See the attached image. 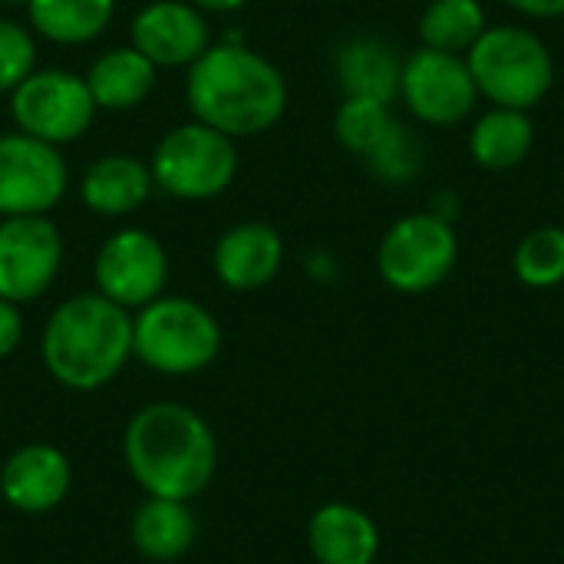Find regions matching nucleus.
Wrapping results in <instances>:
<instances>
[{"instance_id": "obj_1", "label": "nucleus", "mask_w": 564, "mask_h": 564, "mask_svg": "<svg viewBox=\"0 0 564 564\" xmlns=\"http://www.w3.org/2000/svg\"><path fill=\"white\" fill-rule=\"evenodd\" d=\"M192 119L238 139H251L281 122L288 109V83L281 69L238 36L212 43L185 79Z\"/></svg>"}, {"instance_id": "obj_2", "label": "nucleus", "mask_w": 564, "mask_h": 564, "mask_svg": "<svg viewBox=\"0 0 564 564\" xmlns=\"http://www.w3.org/2000/svg\"><path fill=\"white\" fill-rule=\"evenodd\" d=\"M122 459L145 496L192 502L215 479L218 443L192 406L159 400L126 423Z\"/></svg>"}, {"instance_id": "obj_3", "label": "nucleus", "mask_w": 564, "mask_h": 564, "mask_svg": "<svg viewBox=\"0 0 564 564\" xmlns=\"http://www.w3.org/2000/svg\"><path fill=\"white\" fill-rule=\"evenodd\" d=\"M132 357V314L99 291L63 301L43 324L40 360L46 373L76 393L112 383Z\"/></svg>"}, {"instance_id": "obj_4", "label": "nucleus", "mask_w": 564, "mask_h": 564, "mask_svg": "<svg viewBox=\"0 0 564 564\" xmlns=\"http://www.w3.org/2000/svg\"><path fill=\"white\" fill-rule=\"evenodd\" d=\"M221 327L192 297H155L132 317V357L162 377H192L215 364Z\"/></svg>"}, {"instance_id": "obj_5", "label": "nucleus", "mask_w": 564, "mask_h": 564, "mask_svg": "<svg viewBox=\"0 0 564 564\" xmlns=\"http://www.w3.org/2000/svg\"><path fill=\"white\" fill-rule=\"evenodd\" d=\"M479 96L502 109L529 112L555 83V59L542 36L525 26H486V33L466 53Z\"/></svg>"}, {"instance_id": "obj_6", "label": "nucleus", "mask_w": 564, "mask_h": 564, "mask_svg": "<svg viewBox=\"0 0 564 564\" xmlns=\"http://www.w3.org/2000/svg\"><path fill=\"white\" fill-rule=\"evenodd\" d=\"M149 169L155 188L165 195L182 202H208L235 182L238 145L231 135L192 119L159 139Z\"/></svg>"}, {"instance_id": "obj_7", "label": "nucleus", "mask_w": 564, "mask_h": 564, "mask_svg": "<svg viewBox=\"0 0 564 564\" xmlns=\"http://www.w3.org/2000/svg\"><path fill=\"white\" fill-rule=\"evenodd\" d=\"M456 258V228L433 212H416L387 228L377 248V271L400 294H426L453 274Z\"/></svg>"}, {"instance_id": "obj_8", "label": "nucleus", "mask_w": 564, "mask_h": 564, "mask_svg": "<svg viewBox=\"0 0 564 564\" xmlns=\"http://www.w3.org/2000/svg\"><path fill=\"white\" fill-rule=\"evenodd\" d=\"M96 102L79 73L33 69L10 93V116L20 132L50 145H66L86 135L96 119Z\"/></svg>"}, {"instance_id": "obj_9", "label": "nucleus", "mask_w": 564, "mask_h": 564, "mask_svg": "<svg viewBox=\"0 0 564 564\" xmlns=\"http://www.w3.org/2000/svg\"><path fill=\"white\" fill-rule=\"evenodd\" d=\"M69 185V169L59 145L26 132L0 135V218L46 215L59 205Z\"/></svg>"}, {"instance_id": "obj_10", "label": "nucleus", "mask_w": 564, "mask_h": 564, "mask_svg": "<svg viewBox=\"0 0 564 564\" xmlns=\"http://www.w3.org/2000/svg\"><path fill=\"white\" fill-rule=\"evenodd\" d=\"M93 281L102 297L132 314L162 297L169 284L165 245L145 228H119L99 245L93 261Z\"/></svg>"}, {"instance_id": "obj_11", "label": "nucleus", "mask_w": 564, "mask_h": 564, "mask_svg": "<svg viewBox=\"0 0 564 564\" xmlns=\"http://www.w3.org/2000/svg\"><path fill=\"white\" fill-rule=\"evenodd\" d=\"M400 96L420 122L456 126L476 109L479 89L466 56L420 46L403 59Z\"/></svg>"}, {"instance_id": "obj_12", "label": "nucleus", "mask_w": 564, "mask_h": 564, "mask_svg": "<svg viewBox=\"0 0 564 564\" xmlns=\"http://www.w3.org/2000/svg\"><path fill=\"white\" fill-rule=\"evenodd\" d=\"M63 264L59 228L46 215L0 218V297L30 304L43 297Z\"/></svg>"}, {"instance_id": "obj_13", "label": "nucleus", "mask_w": 564, "mask_h": 564, "mask_svg": "<svg viewBox=\"0 0 564 564\" xmlns=\"http://www.w3.org/2000/svg\"><path fill=\"white\" fill-rule=\"evenodd\" d=\"M129 36H132V46L145 59H152L159 69L192 66L212 46V30H208L205 10H198L188 0L145 3L132 17Z\"/></svg>"}, {"instance_id": "obj_14", "label": "nucleus", "mask_w": 564, "mask_h": 564, "mask_svg": "<svg viewBox=\"0 0 564 564\" xmlns=\"http://www.w3.org/2000/svg\"><path fill=\"white\" fill-rule=\"evenodd\" d=\"M73 486V466L63 449L50 443L20 446L0 469V496L13 512L46 516Z\"/></svg>"}, {"instance_id": "obj_15", "label": "nucleus", "mask_w": 564, "mask_h": 564, "mask_svg": "<svg viewBox=\"0 0 564 564\" xmlns=\"http://www.w3.org/2000/svg\"><path fill=\"white\" fill-rule=\"evenodd\" d=\"M284 264V238L264 221L231 225L212 251L215 278L228 291H261Z\"/></svg>"}, {"instance_id": "obj_16", "label": "nucleus", "mask_w": 564, "mask_h": 564, "mask_svg": "<svg viewBox=\"0 0 564 564\" xmlns=\"http://www.w3.org/2000/svg\"><path fill=\"white\" fill-rule=\"evenodd\" d=\"M307 549L317 564H373L380 555V529L364 509L327 502L307 522Z\"/></svg>"}, {"instance_id": "obj_17", "label": "nucleus", "mask_w": 564, "mask_h": 564, "mask_svg": "<svg viewBox=\"0 0 564 564\" xmlns=\"http://www.w3.org/2000/svg\"><path fill=\"white\" fill-rule=\"evenodd\" d=\"M155 182H152V169L126 152H112L96 159L79 182V195L83 205L99 215V218H122L139 212L149 195H152Z\"/></svg>"}, {"instance_id": "obj_18", "label": "nucleus", "mask_w": 564, "mask_h": 564, "mask_svg": "<svg viewBox=\"0 0 564 564\" xmlns=\"http://www.w3.org/2000/svg\"><path fill=\"white\" fill-rule=\"evenodd\" d=\"M403 59L393 43L360 33L337 50V79L344 96H364L377 102H393L400 96Z\"/></svg>"}, {"instance_id": "obj_19", "label": "nucleus", "mask_w": 564, "mask_h": 564, "mask_svg": "<svg viewBox=\"0 0 564 564\" xmlns=\"http://www.w3.org/2000/svg\"><path fill=\"white\" fill-rule=\"evenodd\" d=\"M86 86L96 102V109L109 112H129L149 99L159 79V66L145 59L135 46H116L93 59L86 69Z\"/></svg>"}, {"instance_id": "obj_20", "label": "nucleus", "mask_w": 564, "mask_h": 564, "mask_svg": "<svg viewBox=\"0 0 564 564\" xmlns=\"http://www.w3.org/2000/svg\"><path fill=\"white\" fill-rule=\"evenodd\" d=\"M129 539L132 549L149 558V562H175L182 558L195 539H198V522L188 509V502L178 499H145L132 522H129Z\"/></svg>"}, {"instance_id": "obj_21", "label": "nucleus", "mask_w": 564, "mask_h": 564, "mask_svg": "<svg viewBox=\"0 0 564 564\" xmlns=\"http://www.w3.org/2000/svg\"><path fill=\"white\" fill-rule=\"evenodd\" d=\"M535 145V126L529 112L522 109H502L492 106L469 132V155L479 169L489 172H509L529 159Z\"/></svg>"}, {"instance_id": "obj_22", "label": "nucleus", "mask_w": 564, "mask_h": 564, "mask_svg": "<svg viewBox=\"0 0 564 564\" xmlns=\"http://www.w3.org/2000/svg\"><path fill=\"white\" fill-rule=\"evenodd\" d=\"M116 0H26L33 33L59 46L93 43L112 23Z\"/></svg>"}, {"instance_id": "obj_23", "label": "nucleus", "mask_w": 564, "mask_h": 564, "mask_svg": "<svg viewBox=\"0 0 564 564\" xmlns=\"http://www.w3.org/2000/svg\"><path fill=\"white\" fill-rule=\"evenodd\" d=\"M486 33V10L479 0H430L420 17L423 46L466 56Z\"/></svg>"}, {"instance_id": "obj_24", "label": "nucleus", "mask_w": 564, "mask_h": 564, "mask_svg": "<svg viewBox=\"0 0 564 564\" xmlns=\"http://www.w3.org/2000/svg\"><path fill=\"white\" fill-rule=\"evenodd\" d=\"M516 278L525 288H555L564 281V228L545 225L529 231L512 254Z\"/></svg>"}, {"instance_id": "obj_25", "label": "nucleus", "mask_w": 564, "mask_h": 564, "mask_svg": "<svg viewBox=\"0 0 564 564\" xmlns=\"http://www.w3.org/2000/svg\"><path fill=\"white\" fill-rule=\"evenodd\" d=\"M364 159H367L370 172L380 182H387V185H406L423 169V145L413 135V129H406L403 122L390 119L387 132L380 135V142Z\"/></svg>"}, {"instance_id": "obj_26", "label": "nucleus", "mask_w": 564, "mask_h": 564, "mask_svg": "<svg viewBox=\"0 0 564 564\" xmlns=\"http://www.w3.org/2000/svg\"><path fill=\"white\" fill-rule=\"evenodd\" d=\"M390 119L393 116H390L387 102L364 99V96H344V102L334 116V135L347 152L367 155L387 132Z\"/></svg>"}, {"instance_id": "obj_27", "label": "nucleus", "mask_w": 564, "mask_h": 564, "mask_svg": "<svg viewBox=\"0 0 564 564\" xmlns=\"http://www.w3.org/2000/svg\"><path fill=\"white\" fill-rule=\"evenodd\" d=\"M36 69V40L33 33L0 17V93H13Z\"/></svg>"}, {"instance_id": "obj_28", "label": "nucleus", "mask_w": 564, "mask_h": 564, "mask_svg": "<svg viewBox=\"0 0 564 564\" xmlns=\"http://www.w3.org/2000/svg\"><path fill=\"white\" fill-rule=\"evenodd\" d=\"M23 340V314L20 304L0 297V360H7Z\"/></svg>"}, {"instance_id": "obj_29", "label": "nucleus", "mask_w": 564, "mask_h": 564, "mask_svg": "<svg viewBox=\"0 0 564 564\" xmlns=\"http://www.w3.org/2000/svg\"><path fill=\"white\" fill-rule=\"evenodd\" d=\"M509 7H516L519 13L525 17H535V20H555L564 17V0H506Z\"/></svg>"}, {"instance_id": "obj_30", "label": "nucleus", "mask_w": 564, "mask_h": 564, "mask_svg": "<svg viewBox=\"0 0 564 564\" xmlns=\"http://www.w3.org/2000/svg\"><path fill=\"white\" fill-rule=\"evenodd\" d=\"M188 3H195V7L205 10V13H235V10H241L248 0H188Z\"/></svg>"}, {"instance_id": "obj_31", "label": "nucleus", "mask_w": 564, "mask_h": 564, "mask_svg": "<svg viewBox=\"0 0 564 564\" xmlns=\"http://www.w3.org/2000/svg\"><path fill=\"white\" fill-rule=\"evenodd\" d=\"M307 271L314 274V278H321V281H327V278H334V258L330 254H311V264H307Z\"/></svg>"}, {"instance_id": "obj_32", "label": "nucleus", "mask_w": 564, "mask_h": 564, "mask_svg": "<svg viewBox=\"0 0 564 564\" xmlns=\"http://www.w3.org/2000/svg\"><path fill=\"white\" fill-rule=\"evenodd\" d=\"M0 3H7V7H20L23 3L26 7V0H0Z\"/></svg>"}]
</instances>
